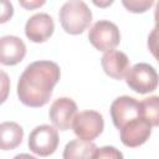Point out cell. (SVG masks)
I'll list each match as a JSON object with an SVG mask.
<instances>
[{"instance_id": "cell-1", "label": "cell", "mask_w": 159, "mask_h": 159, "mask_svg": "<svg viewBox=\"0 0 159 159\" xmlns=\"http://www.w3.org/2000/svg\"><path fill=\"white\" fill-rule=\"evenodd\" d=\"M60 77L61 70L56 62L41 60L30 63L17 82L16 89L20 102L31 108L45 106L48 103Z\"/></svg>"}, {"instance_id": "cell-2", "label": "cell", "mask_w": 159, "mask_h": 159, "mask_svg": "<svg viewBox=\"0 0 159 159\" xmlns=\"http://www.w3.org/2000/svg\"><path fill=\"white\" fill-rule=\"evenodd\" d=\"M62 29L70 35L82 34L92 21V11L84 1L71 0L65 2L58 12Z\"/></svg>"}, {"instance_id": "cell-3", "label": "cell", "mask_w": 159, "mask_h": 159, "mask_svg": "<svg viewBox=\"0 0 159 159\" xmlns=\"http://www.w3.org/2000/svg\"><path fill=\"white\" fill-rule=\"evenodd\" d=\"M125 83L137 93H150L157 89L158 73L155 68L149 63L140 62L128 70L125 75Z\"/></svg>"}, {"instance_id": "cell-4", "label": "cell", "mask_w": 159, "mask_h": 159, "mask_svg": "<svg viewBox=\"0 0 159 159\" xmlns=\"http://www.w3.org/2000/svg\"><path fill=\"white\" fill-rule=\"evenodd\" d=\"M71 128L78 139L92 142L103 132V116L97 111H82L76 114Z\"/></svg>"}, {"instance_id": "cell-5", "label": "cell", "mask_w": 159, "mask_h": 159, "mask_svg": "<svg viewBox=\"0 0 159 159\" xmlns=\"http://www.w3.org/2000/svg\"><path fill=\"white\" fill-rule=\"evenodd\" d=\"M58 140L57 129L48 124H42L32 129L29 135L27 145L32 153L40 157H48L56 152Z\"/></svg>"}, {"instance_id": "cell-6", "label": "cell", "mask_w": 159, "mask_h": 159, "mask_svg": "<svg viewBox=\"0 0 159 159\" xmlns=\"http://www.w3.org/2000/svg\"><path fill=\"white\" fill-rule=\"evenodd\" d=\"M88 40L98 51L113 50L120 41V34L116 24L108 20H99L93 24L88 32Z\"/></svg>"}, {"instance_id": "cell-7", "label": "cell", "mask_w": 159, "mask_h": 159, "mask_svg": "<svg viewBox=\"0 0 159 159\" xmlns=\"http://www.w3.org/2000/svg\"><path fill=\"white\" fill-rule=\"evenodd\" d=\"M111 117L114 127L120 129L128 122L143 117L140 102L129 96H120L111 104Z\"/></svg>"}, {"instance_id": "cell-8", "label": "cell", "mask_w": 159, "mask_h": 159, "mask_svg": "<svg viewBox=\"0 0 159 159\" xmlns=\"http://www.w3.org/2000/svg\"><path fill=\"white\" fill-rule=\"evenodd\" d=\"M77 114V104L68 97L57 98L50 107L48 116L56 129L68 130Z\"/></svg>"}, {"instance_id": "cell-9", "label": "cell", "mask_w": 159, "mask_h": 159, "mask_svg": "<svg viewBox=\"0 0 159 159\" xmlns=\"http://www.w3.org/2000/svg\"><path fill=\"white\" fill-rule=\"evenodd\" d=\"M152 124L143 117L124 124L120 130V140L125 147L135 148L144 144L152 134Z\"/></svg>"}, {"instance_id": "cell-10", "label": "cell", "mask_w": 159, "mask_h": 159, "mask_svg": "<svg viewBox=\"0 0 159 159\" xmlns=\"http://www.w3.org/2000/svg\"><path fill=\"white\" fill-rule=\"evenodd\" d=\"M55 30V22L52 17L46 12H39L32 15L25 25L26 37L36 43L48 40Z\"/></svg>"}, {"instance_id": "cell-11", "label": "cell", "mask_w": 159, "mask_h": 159, "mask_svg": "<svg viewBox=\"0 0 159 159\" xmlns=\"http://www.w3.org/2000/svg\"><path fill=\"white\" fill-rule=\"evenodd\" d=\"M26 55L25 42L12 35L0 37V63L5 66H15L20 63Z\"/></svg>"}, {"instance_id": "cell-12", "label": "cell", "mask_w": 159, "mask_h": 159, "mask_svg": "<svg viewBox=\"0 0 159 159\" xmlns=\"http://www.w3.org/2000/svg\"><path fill=\"white\" fill-rule=\"evenodd\" d=\"M101 65L103 71L114 80H122L125 77L129 67V58L128 56L117 50H109L104 52L101 58Z\"/></svg>"}, {"instance_id": "cell-13", "label": "cell", "mask_w": 159, "mask_h": 159, "mask_svg": "<svg viewBox=\"0 0 159 159\" xmlns=\"http://www.w3.org/2000/svg\"><path fill=\"white\" fill-rule=\"evenodd\" d=\"M24 138V129L16 122L0 123V149L12 150L19 147Z\"/></svg>"}, {"instance_id": "cell-14", "label": "cell", "mask_w": 159, "mask_h": 159, "mask_svg": "<svg viewBox=\"0 0 159 159\" xmlns=\"http://www.w3.org/2000/svg\"><path fill=\"white\" fill-rule=\"evenodd\" d=\"M97 149V145L92 142H86L82 139L70 140L63 149V159H92Z\"/></svg>"}, {"instance_id": "cell-15", "label": "cell", "mask_w": 159, "mask_h": 159, "mask_svg": "<svg viewBox=\"0 0 159 159\" xmlns=\"http://www.w3.org/2000/svg\"><path fill=\"white\" fill-rule=\"evenodd\" d=\"M143 117L152 124V127H157L159 124V97L153 96L140 101Z\"/></svg>"}, {"instance_id": "cell-16", "label": "cell", "mask_w": 159, "mask_h": 159, "mask_svg": "<svg viewBox=\"0 0 159 159\" xmlns=\"http://www.w3.org/2000/svg\"><path fill=\"white\" fill-rule=\"evenodd\" d=\"M92 159H124L120 150L112 145H104L97 148Z\"/></svg>"}, {"instance_id": "cell-17", "label": "cell", "mask_w": 159, "mask_h": 159, "mask_svg": "<svg viewBox=\"0 0 159 159\" xmlns=\"http://www.w3.org/2000/svg\"><path fill=\"white\" fill-rule=\"evenodd\" d=\"M122 4L128 11L139 14V12H145L148 9H150L154 1L153 0H123Z\"/></svg>"}, {"instance_id": "cell-18", "label": "cell", "mask_w": 159, "mask_h": 159, "mask_svg": "<svg viewBox=\"0 0 159 159\" xmlns=\"http://www.w3.org/2000/svg\"><path fill=\"white\" fill-rule=\"evenodd\" d=\"M9 92H10V78L5 71L0 70V104H2L7 99Z\"/></svg>"}, {"instance_id": "cell-19", "label": "cell", "mask_w": 159, "mask_h": 159, "mask_svg": "<svg viewBox=\"0 0 159 159\" xmlns=\"http://www.w3.org/2000/svg\"><path fill=\"white\" fill-rule=\"evenodd\" d=\"M14 15V6L7 0H0V24L7 22Z\"/></svg>"}, {"instance_id": "cell-20", "label": "cell", "mask_w": 159, "mask_h": 159, "mask_svg": "<svg viewBox=\"0 0 159 159\" xmlns=\"http://www.w3.org/2000/svg\"><path fill=\"white\" fill-rule=\"evenodd\" d=\"M43 4H45V0H41V1H39V0H35V1H24V0H21L20 1V5L22 7H25L26 10H32V9L40 7Z\"/></svg>"}, {"instance_id": "cell-21", "label": "cell", "mask_w": 159, "mask_h": 159, "mask_svg": "<svg viewBox=\"0 0 159 159\" xmlns=\"http://www.w3.org/2000/svg\"><path fill=\"white\" fill-rule=\"evenodd\" d=\"M12 159H37V158H35V157H32L30 154H26V153H21V154L15 155Z\"/></svg>"}, {"instance_id": "cell-22", "label": "cell", "mask_w": 159, "mask_h": 159, "mask_svg": "<svg viewBox=\"0 0 159 159\" xmlns=\"http://www.w3.org/2000/svg\"><path fill=\"white\" fill-rule=\"evenodd\" d=\"M94 2V5H97V6H107V5H111L113 1H106V2H98V1H93Z\"/></svg>"}]
</instances>
